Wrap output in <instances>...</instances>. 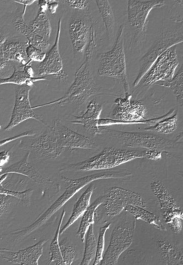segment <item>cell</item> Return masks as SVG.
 <instances>
[{
  "label": "cell",
  "mask_w": 183,
  "mask_h": 265,
  "mask_svg": "<svg viewBox=\"0 0 183 265\" xmlns=\"http://www.w3.org/2000/svg\"><path fill=\"white\" fill-rule=\"evenodd\" d=\"M61 179L65 184V190L63 194L46 210L41 213L30 225L3 235L0 239L1 243H11L15 245L28 239L48 223L51 217L85 186V181L81 178L71 179L66 176L62 175Z\"/></svg>",
  "instance_id": "cell-1"
},
{
  "label": "cell",
  "mask_w": 183,
  "mask_h": 265,
  "mask_svg": "<svg viewBox=\"0 0 183 265\" xmlns=\"http://www.w3.org/2000/svg\"><path fill=\"white\" fill-rule=\"evenodd\" d=\"M144 156V150L139 151L106 147L100 153L84 161L62 165L58 171H88L110 169Z\"/></svg>",
  "instance_id": "cell-2"
},
{
  "label": "cell",
  "mask_w": 183,
  "mask_h": 265,
  "mask_svg": "<svg viewBox=\"0 0 183 265\" xmlns=\"http://www.w3.org/2000/svg\"><path fill=\"white\" fill-rule=\"evenodd\" d=\"M91 60L86 58L81 66L77 70L74 80L66 93L58 99L44 104L36 106L32 109L57 104L63 106L69 104L82 106L91 96L99 93L100 89L96 85L91 72Z\"/></svg>",
  "instance_id": "cell-3"
},
{
  "label": "cell",
  "mask_w": 183,
  "mask_h": 265,
  "mask_svg": "<svg viewBox=\"0 0 183 265\" xmlns=\"http://www.w3.org/2000/svg\"><path fill=\"white\" fill-rule=\"evenodd\" d=\"M124 27V24L120 26L112 49L108 52L99 54L98 74L100 76L114 78L118 80L124 88L125 95L127 96L130 94L123 37Z\"/></svg>",
  "instance_id": "cell-4"
},
{
  "label": "cell",
  "mask_w": 183,
  "mask_h": 265,
  "mask_svg": "<svg viewBox=\"0 0 183 265\" xmlns=\"http://www.w3.org/2000/svg\"><path fill=\"white\" fill-rule=\"evenodd\" d=\"M131 95L126 96L124 99H117L115 102L117 106L112 112L113 119H99L98 125L105 126L112 124L126 125L131 124H148L155 125L163 119V116L151 121H140L144 119L147 113L146 106L139 101L131 100Z\"/></svg>",
  "instance_id": "cell-5"
},
{
  "label": "cell",
  "mask_w": 183,
  "mask_h": 265,
  "mask_svg": "<svg viewBox=\"0 0 183 265\" xmlns=\"http://www.w3.org/2000/svg\"><path fill=\"white\" fill-rule=\"evenodd\" d=\"M103 132L120 143L129 147H141L162 151L174 148L177 144L176 141L149 132H123L105 128Z\"/></svg>",
  "instance_id": "cell-6"
},
{
  "label": "cell",
  "mask_w": 183,
  "mask_h": 265,
  "mask_svg": "<svg viewBox=\"0 0 183 265\" xmlns=\"http://www.w3.org/2000/svg\"><path fill=\"white\" fill-rule=\"evenodd\" d=\"M183 27L175 26L165 29L162 31L156 40L141 59L138 75L133 83L136 87L143 76L146 74L157 58L169 48L182 42Z\"/></svg>",
  "instance_id": "cell-7"
},
{
  "label": "cell",
  "mask_w": 183,
  "mask_h": 265,
  "mask_svg": "<svg viewBox=\"0 0 183 265\" xmlns=\"http://www.w3.org/2000/svg\"><path fill=\"white\" fill-rule=\"evenodd\" d=\"M165 4L164 0L128 1V21L133 32L132 41L135 45L141 37L145 35L150 11L154 8L164 6Z\"/></svg>",
  "instance_id": "cell-8"
},
{
  "label": "cell",
  "mask_w": 183,
  "mask_h": 265,
  "mask_svg": "<svg viewBox=\"0 0 183 265\" xmlns=\"http://www.w3.org/2000/svg\"><path fill=\"white\" fill-rule=\"evenodd\" d=\"M178 65L176 45H174L157 58L139 84L147 86L158 82L169 80L173 77Z\"/></svg>",
  "instance_id": "cell-9"
},
{
  "label": "cell",
  "mask_w": 183,
  "mask_h": 265,
  "mask_svg": "<svg viewBox=\"0 0 183 265\" xmlns=\"http://www.w3.org/2000/svg\"><path fill=\"white\" fill-rule=\"evenodd\" d=\"M105 196L106 200L102 205L109 218L118 215L129 205L149 208V204L143 195L127 189L111 187L107 191Z\"/></svg>",
  "instance_id": "cell-10"
},
{
  "label": "cell",
  "mask_w": 183,
  "mask_h": 265,
  "mask_svg": "<svg viewBox=\"0 0 183 265\" xmlns=\"http://www.w3.org/2000/svg\"><path fill=\"white\" fill-rule=\"evenodd\" d=\"M30 153L27 152L18 161L6 167H0V176L4 174L15 173L29 178L39 188L48 192L58 194L61 191V185L56 181L44 176L29 161Z\"/></svg>",
  "instance_id": "cell-11"
},
{
  "label": "cell",
  "mask_w": 183,
  "mask_h": 265,
  "mask_svg": "<svg viewBox=\"0 0 183 265\" xmlns=\"http://www.w3.org/2000/svg\"><path fill=\"white\" fill-rule=\"evenodd\" d=\"M134 228L126 224H119L113 230L109 245L100 265H116L120 255L132 244Z\"/></svg>",
  "instance_id": "cell-12"
},
{
  "label": "cell",
  "mask_w": 183,
  "mask_h": 265,
  "mask_svg": "<svg viewBox=\"0 0 183 265\" xmlns=\"http://www.w3.org/2000/svg\"><path fill=\"white\" fill-rule=\"evenodd\" d=\"M31 86L23 84L17 85L15 89V103L10 120L4 128L6 131H11L16 126L28 119H33L46 125L42 116L37 115L31 107L29 93Z\"/></svg>",
  "instance_id": "cell-13"
},
{
  "label": "cell",
  "mask_w": 183,
  "mask_h": 265,
  "mask_svg": "<svg viewBox=\"0 0 183 265\" xmlns=\"http://www.w3.org/2000/svg\"><path fill=\"white\" fill-rule=\"evenodd\" d=\"M61 20L59 18L58 22L57 34L52 47L46 52L44 59L37 62L33 70L34 75L40 77L44 75H52L60 81L66 80L67 75L65 73L63 63L59 50Z\"/></svg>",
  "instance_id": "cell-14"
},
{
  "label": "cell",
  "mask_w": 183,
  "mask_h": 265,
  "mask_svg": "<svg viewBox=\"0 0 183 265\" xmlns=\"http://www.w3.org/2000/svg\"><path fill=\"white\" fill-rule=\"evenodd\" d=\"M151 189L160 203L161 211L166 223L183 219V213L176 197L161 180L155 178L151 184Z\"/></svg>",
  "instance_id": "cell-15"
},
{
  "label": "cell",
  "mask_w": 183,
  "mask_h": 265,
  "mask_svg": "<svg viewBox=\"0 0 183 265\" xmlns=\"http://www.w3.org/2000/svg\"><path fill=\"white\" fill-rule=\"evenodd\" d=\"M51 128L60 144L70 151L77 148L92 149L96 147L93 138L74 131L65 125L60 119L54 121Z\"/></svg>",
  "instance_id": "cell-16"
},
{
  "label": "cell",
  "mask_w": 183,
  "mask_h": 265,
  "mask_svg": "<svg viewBox=\"0 0 183 265\" xmlns=\"http://www.w3.org/2000/svg\"><path fill=\"white\" fill-rule=\"evenodd\" d=\"M93 25L90 13L86 15L74 14L68 22L69 35L73 50L83 53L89 42Z\"/></svg>",
  "instance_id": "cell-17"
},
{
  "label": "cell",
  "mask_w": 183,
  "mask_h": 265,
  "mask_svg": "<svg viewBox=\"0 0 183 265\" xmlns=\"http://www.w3.org/2000/svg\"><path fill=\"white\" fill-rule=\"evenodd\" d=\"M48 239H42L33 246L17 252L6 248H0V257L4 261L22 265H38V260L43 253L44 244Z\"/></svg>",
  "instance_id": "cell-18"
},
{
  "label": "cell",
  "mask_w": 183,
  "mask_h": 265,
  "mask_svg": "<svg viewBox=\"0 0 183 265\" xmlns=\"http://www.w3.org/2000/svg\"><path fill=\"white\" fill-rule=\"evenodd\" d=\"M28 147L35 153L50 159L59 157L65 149L60 144L51 127L38 137L33 139Z\"/></svg>",
  "instance_id": "cell-19"
},
{
  "label": "cell",
  "mask_w": 183,
  "mask_h": 265,
  "mask_svg": "<svg viewBox=\"0 0 183 265\" xmlns=\"http://www.w3.org/2000/svg\"><path fill=\"white\" fill-rule=\"evenodd\" d=\"M103 108V105L99 101L92 100L87 105L85 112L80 116H75V120L71 122V123L82 126L86 131L93 135L100 134L105 128L98 125Z\"/></svg>",
  "instance_id": "cell-20"
},
{
  "label": "cell",
  "mask_w": 183,
  "mask_h": 265,
  "mask_svg": "<svg viewBox=\"0 0 183 265\" xmlns=\"http://www.w3.org/2000/svg\"><path fill=\"white\" fill-rule=\"evenodd\" d=\"M28 45L26 40L23 41L19 36H9L3 44V52L4 58L15 65L26 64L30 61L26 54Z\"/></svg>",
  "instance_id": "cell-21"
},
{
  "label": "cell",
  "mask_w": 183,
  "mask_h": 265,
  "mask_svg": "<svg viewBox=\"0 0 183 265\" xmlns=\"http://www.w3.org/2000/svg\"><path fill=\"white\" fill-rule=\"evenodd\" d=\"M30 61L23 65H14V70L11 75L6 78L0 79V85L5 84H14L17 85L26 84L32 86L37 81L46 80L44 77H34V72Z\"/></svg>",
  "instance_id": "cell-22"
},
{
  "label": "cell",
  "mask_w": 183,
  "mask_h": 265,
  "mask_svg": "<svg viewBox=\"0 0 183 265\" xmlns=\"http://www.w3.org/2000/svg\"><path fill=\"white\" fill-rule=\"evenodd\" d=\"M161 260L165 265H183V249L169 240L160 238L156 241Z\"/></svg>",
  "instance_id": "cell-23"
},
{
  "label": "cell",
  "mask_w": 183,
  "mask_h": 265,
  "mask_svg": "<svg viewBox=\"0 0 183 265\" xmlns=\"http://www.w3.org/2000/svg\"><path fill=\"white\" fill-rule=\"evenodd\" d=\"M95 189V187L93 184H90L75 203L71 215L67 222L60 230L59 235L63 234L72 224L82 216L89 206L90 198Z\"/></svg>",
  "instance_id": "cell-24"
},
{
  "label": "cell",
  "mask_w": 183,
  "mask_h": 265,
  "mask_svg": "<svg viewBox=\"0 0 183 265\" xmlns=\"http://www.w3.org/2000/svg\"><path fill=\"white\" fill-rule=\"evenodd\" d=\"M124 209L125 211L132 214L137 220L144 221L158 230L167 231L160 218L148 211L146 209L137 206L129 205Z\"/></svg>",
  "instance_id": "cell-25"
},
{
  "label": "cell",
  "mask_w": 183,
  "mask_h": 265,
  "mask_svg": "<svg viewBox=\"0 0 183 265\" xmlns=\"http://www.w3.org/2000/svg\"><path fill=\"white\" fill-rule=\"evenodd\" d=\"M31 31L47 40H49L52 28L45 11L38 9L35 18L29 23Z\"/></svg>",
  "instance_id": "cell-26"
},
{
  "label": "cell",
  "mask_w": 183,
  "mask_h": 265,
  "mask_svg": "<svg viewBox=\"0 0 183 265\" xmlns=\"http://www.w3.org/2000/svg\"><path fill=\"white\" fill-rule=\"evenodd\" d=\"M175 109H172L169 115L156 124L145 129L162 134H169L174 132L178 127V116Z\"/></svg>",
  "instance_id": "cell-27"
},
{
  "label": "cell",
  "mask_w": 183,
  "mask_h": 265,
  "mask_svg": "<svg viewBox=\"0 0 183 265\" xmlns=\"http://www.w3.org/2000/svg\"><path fill=\"white\" fill-rule=\"evenodd\" d=\"M105 200V195L99 197L91 205H89L82 215L80 224L76 234L80 238L82 242H84L85 235L89 226L94 223V213L96 209L100 205H102Z\"/></svg>",
  "instance_id": "cell-28"
},
{
  "label": "cell",
  "mask_w": 183,
  "mask_h": 265,
  "mask_svg": "<svg viewBox=\"0 0 183 265\" xmlns=\"http://www.w3.org/2000/svg\"><path fill=\"white\" fill-rule=\"evenodd\" d=\"M95 2L104 23L107 36L111 40L113 37L115 23L111 6L107 0H97Z\"/></svg>",
  "instance_id": "cell-29"
},
{
  "label": "cell",
  "mask_w": 183,
  "mask_h": 265,
  "mask_svg": "<svg viewBox=\"0 0 183 265\" xmlns=\"http://www.w3.org/2000/svg\"><path fill=\"white\" fill-rule=\"evenodd\" d=\"M157 85L171 88L175 95L177 101L180 106L183 104V69L182 65L173 77L167 81L156 83Z\"/></svg>",
  "instance_id": "cell-30"
},
{
  "label": "cell",
  "mask_w": 183,
  "mask_h": 265,
  "mask_svg": "<svg viewBox=\"0 0 183 265\" xmlns=\"http://www.w3.org/2000/svg\"><path fill=\"white\" fill-rule=\"evenodd\" d=\"M85 250L81 265H88L95 257L97 250V241L94 234L93 224H91L87 232Z\"/></svg>",
  "instance_id": "cell-31"
},
{
  "label": "cell",
  "mask_w": 183,
  "mask_h": 265,
  "mask_svg": "<svg viewBox=\"0 0 183 265\" xmlns=\"http://www.w3.org/2000/svg\"><path fill=\"white\" fill-rule=\"evenodd\" d=\"M8 37V33L0 26V79L9 77L14 70V64L6 60L3 55V44Z\"/></svg>",
  "instance_id": "cell-32"
},
{
  "label": "cell",
  "mask_w": 183,
  "mask_h": 265,
  "mask_svg": "<svg viewBox=\"0 0 183 265\" xmlns=\"http://www.w3.org/2000/svg\"><path fill=\"white\" fill-rule=\"evenodd\" d=\"M65 214V210H63L57 225V229L49 246L50 259L49 264L53 263L54 265H63L62 259L61 255L59 244V235L60 227Z\"/></svg>",
  "instance_id": "cell-33"
},
{
  "label": "cell",
  "mask_w": 183,
  "mask_h": 265,
  "mask_svg": "<svg viewBox=\"0 0 183 265\" xmlns=\"http://www.w3.org/2000/svg\"><path fill=\"white\" fill-rule=\"evenodd\" d=\"M59 244L63 265H71L78 257L75 246L66 239L59 241Z\"/></svg>",
  "instance_id": "cell-34"
},
{
  "label": "cell",
  "mask_w": 183,
  "mask_h": 265,
  "mask_svg": "<svg viewBox=\"0 0 183 265\" xmlns=\"http://www.w3.org/2000/svg\"><path fill=\"white\" fill-rule=\"evenodd\" d=\"M20 201L18 198L12 196L0 194V228L3 221Z\"/></svg>",
  "instance_id": "cell-35"
},
{
  "label": "cell",
  "mask_w": 183,
  "mask_h": 265,
  "mask_svg": "<svg viewBox=\"0 0 183 265\" xmlns=\"http://www.w3.org/2000/svg\"><path fill=\"white\" fill-rule=\"evenodd\" d=\"M8 175V174H4L0 176V194L12 196L23 201L24 204L27 206L30 205V200L33 189H28L23 191H14L5 189L2 184V183L7 177Z\"/></svg>",
  "instance_id": "cell-36"
},
{
  "label": "cell",
  "mask_w": 183,
  "mask_h": 265,
  "mask_svg": "<svg viewBox=\"0 0 183 265\" xmlns=\"http://www.w3.org/2000/svg\"><path fill=\"white\" fill-rule=\"evenodd\" d=\"M25 13L22 11H17L10 16V21L14 29L27 38L31 31L24 18Z\"/></svg>",
  "instance_id": "cell-37"
},
{
  "label": "cell",
  "mask_w": 183,
  "mask_h": 265,
  "mask_svg": "<svg viewBox=\"0 0 183 265\" xmlns=\"http://www.w3.org/2000/svg\"><path fill=\"white\" fill-rule=\"evenodd\" d=\"M28 44L46 52L49 49L50 43L49 40L31 32L26 39Z\"/></svg>",
  "instance_id": "cell-38"
},
{
  "label": "cell",
  "mask_w": 183,
  "mask_h": 265,
  "mask_svg": "<svg viewBox=\"0 0 183 265\" xmlns=\"http://www.w3.org/2000/svg\"><path fill=\"white\" fill-rule=\"evenodd\" d=\"M111 223H108L101 227L100 229L98 240L97 245V250L95 256V259L93 265H100V263L103 257V253L104 247L105 234L111 226Z\"/></svg>",
  "instance_id": "cell-39"
},
{
  "label": "cell",
  "mask_w": 183,
  "mask_h": 265,
  "mask_svg": "<svg viewBox=\"0 0 183 265\" xmlns=\"http://www.w3.org/2000/svg\"><path fill=\"white\" fill-rule=\"evenodd\" d=\"M62 2L70 8L80 11L89 12V0H64Z\"/></svg>",
  "instance_id": "cell-40"
},
{
  "label": "cell",
  "mask_w": 183,
  "mask_h": 265,
  "mask_svg": "<svg viewBox=\"0 0 183 265\" xmlns=\"http://www.w3.org/2000/svg\"><path fill=\"white\" fill-rule=\"evenodd\" d=\"M26 54L32 62H41L44 59L46 53L28 44L26 48Z\"/></svg>",
  "instance_id": "cell-41"
},
{
  "label": "cell",
  "mask_w": 183,
  "mask_h": 265,
  "mask_svg": "<svg viewBox=\"0 0 183 265\" xmlns=\"http://www.w3.org/2000/svg\"><path fill=\"white\" fill-rule=\"evenodd\" d=\"M36 134L32 130L27 131L26 132H22L18 134H16L14 136H10L8 138L0 140V146L3 145L8 142L15 140L18 138L23 137H26L28 136H32Z\"/></svg>",
  "instance_id": "cell-42"
},
{
  "label": "cell",
  "mask_w": 183,
  "mask_h": 265,
  "mask_svg": "<svg viewBox=\"0 0 183 265\" xmlns=\"http://www.w3.org/2000/svg\"><path fill=\"white\" fill-rule=\"evenodd\" d=\"M145 158L153 161H157L161 159L162 151L158 150L146 149L144 150Z\"/></svg>",
  "instance_id": "cell-43"
},
{
  "label": "cell",
  "mask_w": 183,
  "mask_h": 265,
  "mask_svg": "<svg viewBox=\"0 0 183 265\" xmlns=\"http://www.w3.org/2000/svg\"><path fill=\"white\" fill-rule=\"evenodd\" d=\"M47 11L50 14H54L58 6V1L55 0H47Z\"/></svg>",
  "instance_id": "cell-44"
},
{
  "label": "cell",
  "mask_w": 183,
  "mask_h": 265,
  "mask_svg": "<svg viewBox=\"0 0 183 265\" xmlns=\"http://www.w3.org/2000/svg\"><path fill=\"white\" fill-rule=\"evenodd\" d=\"M10 158V155L8 151H2L0 152V167L6 163Z\"/></svg>",
  "instance_id": "cell-45"
},
{
  "label": "cell",
  "mask_w": 183,
  "mask_h": 265,
  "mask_svg": "<svg viewBox=\"0 0 183 265\" xmlns=\"http://www.w3.org/2000/svg\"><path fill=\"white\" fill-rule=\"evenodd\" d=\"M35 1V0H13L14 2L20 3L21 4H23L24 5L23 9V12L24 13L25 12L26 8L27 6L30 5L33 3H34Z\"/></svg>",
  "instance_id": "cell-46"
},
{
  "label": "cell",
  "mask_w": 183,
  "mask_h": 265,
  "mask_svg": "<svg viewBox=\"0 0 183 265\" xmlns=\"http://www.w3.org/2000/svg\"><path fill=\"white\" fill-rule=\"evenodd\" d=\"M1 125L0 124V129H1Z\"/></svg>",
  "instance_id": "cell-47"
}]
</instances>
